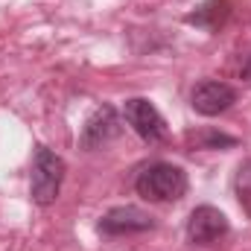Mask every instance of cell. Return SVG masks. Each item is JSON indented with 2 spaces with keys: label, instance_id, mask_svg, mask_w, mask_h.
<instances>
[{
  "label": "cell",
  "instance_id": "1",
  "mask_svg": "<svg viewBox=\"0 0 251 251\" xmlns=\"http://www.w3.org/2000/svg\"><path fill=\"white\" fill-rule=\"evenodd\" d=\"M134 190L146 201H178L187 193V173L176 164H149L137 173Z\"/></svg>",
  "mask_w": 251,
  "mask_h": 251
},
{
  "label": "cell",
  "instance_id": "2",
  "mask_svg": "<svg viewBox=\"0 0 251 251\" xmlns=\"http://www.w3.org/2000/svg\"><path fill=\"white\" fill-rule=\"evenodd\" d=\"M64 161L50 152L47 146H38L35 149V158H32V176H29V193H32V201L47 207L59 199V190L64 181Z\"/></svg>",
  "mask_w": 251,
  "mask_h": 251
},
{
  "label": "cell",
  "instance_id": "3",
  "mask_svg": "<svg viewBox=\"0 0 251 251\" xmlns=\"http://www.w3.org/2000/svg\"><path fill=\"white\" fill-rule=\"evenodd\" d=\"M123 117H126V123L134 128V134L140 140H146V143H161L167 137V123H164L161 111L149 100H143V97L126 100Z\"/></svg>",
  "mask_w": 251,
  "mask_h": 251
},
{
  "label": "cell",
  "instance_id": "4",
  "mask_svg": "<svg viewBox=\"0 0 251 251\" xmlns=\"http://www.w3.org/2000/svg\"><path fill=\"white\" fill-rule=\"evenodd\" d=\"M120 131H123V120H120V114L111 108V105H100L88 120L82 126V134H79V146L82 149H100V146H105V143H111L114 137H120Z\"/></svg>",
  "mask_w": 251,
  "mask_h": 251
},
{
  "label": "cell",
  "instance_id": "5",
  "mask_svg": "<svg viewBox=\"0 0 251 251\" xmlns=\"http://www.w3.org/2000/svg\"><path fill=\"white\" fill-rule=\"evenodd\" d=\"M100 234L105 237H126V234H143V231H152L155 228V219L134 207V204H120V207H111L102 219H100Z\"/></svg>",
  "mask_w": 251,
  "mask_h": 251
},
{
  "label": "cell",
  "instance_id": "6",
  "mask_svg": "<svg viewBox=\"0 0 251 251\" xmlns=\"http://www.w3.org/2000/svg\"><path fill=\"white\" fill-rule=\"evenodd\" d=\"M237 102V91L219 79H204L193 88L190 94V105L193 111H199L201 117H216L222 111H228L231 105Z\"/></svg>",
  "mask_w": 251,
  "mask_h": 251
},
{
  "label": "cell",
  "instance_id": "7",
  "mask_svg": "<svg viewBox=\"0 0 251 251\" xmlns=\"http://www.w3.org/2000/svg\"><path fill=\"white\" fill-rule=\"evenodd\" d=\"M228 234V216L219 207L201 204L190 213L187 219V240L193 246H213Z\"/></svg>",
  "mask_w": 251,
  "mask_h": 251
},
{
  "label": "cell",
  "instance_id": "8",
  "mask_svg": "<svg viewBox=\"0 0 251 251\" xmlns=\"http://www.w3.org/2000/svg\"><path fill=\"white\" fill-rule=\"evenodd\" d=\"M225 0H207L204 6H199L196 12L187 15V24H196V26H204V29H219V24L225 21L228 9Z\"/></svg>",
  "mask_w": 251,
  "mask_h": 251
},
{
  "label": "cell",
  "instance_id": "9",
  "mask_svg": "<svg viewBox=\"0 0 251 251\" xmlns=\"http://www.w3.org/2000/svg\"><path fill=\"white\" fill-rule=\"evenodd\" d=\"M190 143L196 149H222V146H237V137L222 134V131H196L190 134Z\"/></svg>",
  "mask_w": 251,
  "mask_h": 251
},
{
  "label": "cell",
  "instance_id": "10",
  "mask_svg": "<svg viewBox=\"0 0 251 251\" xmlns=\"http://www.w3.org/2000/svg\"><path fill=\"white\" fill-rule=\"evenodd\" d=\"M234 193H237L240 204L246 207V213H251V158L246 164H240V170L234 176Z\"/></svg>",
  "mask_w": 251,
  "mask_h": 251
},
{
  "label": "cell",
  "instance_id": "11",
  "mask_svg": "<svg viewBox=\"0 0 251 251\" xmlns=\"http://www.w3.org/2000/svg\"><path fill=\"white\" fill-rule=\"evenodd\" d=\"M243 79H246V82H251V56L246 59V64H243Z\"/></svg>",
  "mask_w": 251,
  "mask_h": 251
}]
</instances>
